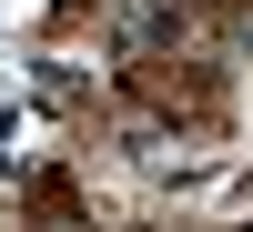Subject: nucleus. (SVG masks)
<instances>
[{"mask_svg": "<svg viewBox=\"0 0 253 232\" xmlns=\"http://www.w3.org/2000/svg\"><path fill=\"white\" fill-rule=\"evenodd\" d=\"M182 20H193V0H112V51L152 61V51L182 40Z\"/></svg>", "mask_w": 253, "mask_h": 232, "instance_id": "obj_1", "label": "nucleus"}]
</instances>
